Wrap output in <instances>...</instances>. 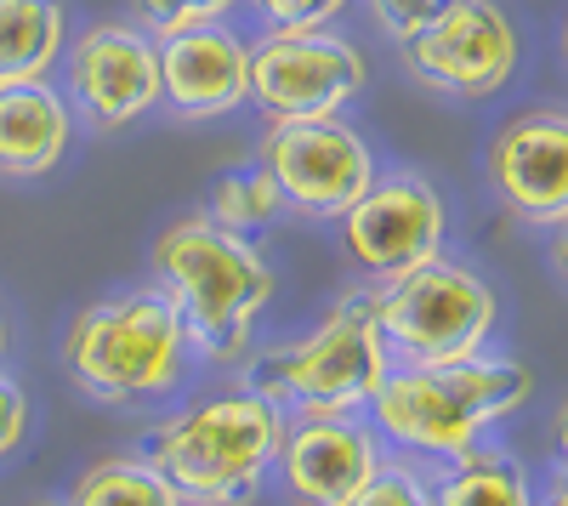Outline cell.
Returning a JSON list of instances; mask_svg holds the SVG:
<instances>
[{
    "label": "cell",
    "instance_id": "1",
    "mask_svg": "<svg viewBox=\"0 0 568 506\" xmlns=\"http://www.w3.org/2000/svg\"><path fill=\"white\" fill-rule=\"evenodd\" d=\"M535 398V371L500 353H478L444 364V371H415L393 364L364 404V422L375 427L387 449L415 455V462H466L484 449V433L506 416H517Z\"/></svg>",
    "mask_w": 568,
    "mask_h": 506
},
{
    "label": "cell",
    "instance_id": "2",
    "mask_svg": "<svg viewBox=\"0 0 568 506\" xmlns=\"http://www.w3.org/2000/svg\"><path fill=\"white\" fill-rule=\"evenodd\" d=\"M149 267H154V291L182 318L194 353L216 364H240L251 353L256 318L278 291V273L267 267L256 240L227 234L205 211H187L171 227H160Z\"/></svg>",
    "mask_w": 568,
    "mask_h": 506
},
{
    "label": "cell",
    "instance_id": "3",
    "mask_svg": "<svg viewBox=\"0 0 568 506\" xmlns=\"http://www.w3.org/2000/svg\"><path fill=\"white\" fill-rule=\"evenodd\" d=\"M284 422L291 416L251 387L211 393L165 416L149 433L142 462L176 489L182 506H251L278 467Z\"/></svg>",
    "mask_w": 568,
    "mask_h": 506
},
{
    "label": "cell",
    "instance_id": "4",
    "mask_svg": "<svg viewBox=\"0 0 568 506\" xmlns=\"http://www.w3.org/2000/svg\"><path fill=\"white\" fill-rule=\"evenodd\" d=\"M63 371L98 404H154L171 398L194 371V342L154 285L103 296L69 318Z\"/></svg>",
    "mask_w": 568,
    "mask_h": 506
},
{
    "label": "cell",
    "instance_id": "5",
    "mask_svg": "<svg viewBox=\"0 0 568 506\" xmlns=\"http://www.w3.org/2000/svg\"><path fill=\"white\" fill-rule=\"evenodd\" d=\"M393 371V358L375 331V291L353 285L329 302L318 331L267 347L251 364V393L278 404L284 416H347L364 409Z\"/></svg>",
    "mask_w": 568,
    "mask_h": 506
},
{
    "label": "cell",
    "instance_id": "6",
    "mask_svg": "<svg viewBox=\"0 0 568 506\" xmlns=\"http://www.w3.org/2000/svg\"><path fill=\"white\" fill-rule=\"evenodd\" d=\"M375 291V331L393 364H415V371H444V364L489 353L500 302L484 285L478 267L455 256H433L426 267L404 273L393 285Z\"/></svg>",
    "mask_w": 568,
    "mask_h": 506
},
{
    "label": "cell",
    "instance_id": "7",
    "mask_svg": "<svg viewBox=\"0 0 568 506\" xmlns=\"http://www.w3.org/2000/svg\"><path fill=\"white\" fill-rule=\"evenodd\" d=\"M369 85L358 45L329 29H262L251 34V103L262 120H329L347 114Z\"/></svg>",
    "mask_w": 568,
    "mask_h": 506
},
{
    "label": "cell",
    "instance_id": "8",
    "mask_svg": "<svg viewBox=\"0 0 568 506\" xmlns=\"http://www.w3.org/2000/svg\"><path fill=\"white\" fill-rule=\"evenodd\" d=\"M404 69L426 85L460 103H484L511 85L524 40L500 0H438V12L415 34L398 40Z\"/></svg>",
    "mask_w": 568,
    "mask_h": 506
},
{
    "label": "cell",
    "instance_id": "9",
    "mask_svg": "<svg viewBox=\"0 0 568 506\" xmlns=\"http://www.w3.org/2000/svg\"><path fill=\"white\" fill-rule=\"evenodd\" d=\"M256 165L278 182L284 211L307 222H336L375 176V149L364 131H353L342 114L329 120H267Z\"/></svg>",
    "mask_w": 568,
    "mask_h": 506
},
{
    "label": "cell",
    "instance_id": "10",
    "mask_svg": "<svg viewBox=\"0 0 568 506\" xmlns=\"http://www.w3.org/2000/svg\"><path fill=\"white\" fill-rule=\"evenodd\" d=\"M58 69L74 125L109 136L160 109V40L136 23H91L69 34Z\"/></svg>",
    "mask_w": 568,
    "mask_h": 506
},
{
    "label": "cell",
    "instance_id": "11",
    "mask_svg": "<svg viewBox=\"0 0 568 506\" xmlns=\"http://www.w3.org/2000/svg\"><path fill=\"white\" fill-rule=\"evenodd\" d=\"M336 222L364 285H393L404 273L426 267L433 256H444V234H449L444 194L415 171L375 176Z\"/></svg>",
    "mask_w": 568,
    "mask_h": 506
},
{
    "label": "cell",
    "instance_id": "12",
    "mask_svg": "<svg viewBox=\"0 0 568 506\" xmlns=\"http://www.w3.org/2000/svg\"><path fill=\"white\" fill-rule=\"evenodd\" d=\"M387 462V444L375 438L364 409L347 416H291L278 444L273 478L296 506H347Z\"/></svg>",
    "mask_w": 568,
    "mask_h": 506
},
{
    "label": "cell",
    "instance_id": "13",
    "mask_svg": "<svg viewBox=\"0 0 568 506\" xmlns=\"http://www.w3.org/2000/svg\"><path fill=\"white\" fill-rule=\"evenodd\" d=\"M489 182L524 227H562L568 216V114L562 103L524 109L495 131Z\"/></svg>",
    "mask_w": 568,
    "mask_h": 506
},
{
    "label": "cell",
    "instance_id": "14",
    "mask_svg": "<svg viewBox=\"0 0 568 506\" xmlns=\"http://www.w3.org/2000/svg\"><path fill=\"white\" fill-rule=\"evenodd\" d=\"M251 103V34L205 23L160 40V109L176 120H227Z\"/></svg>",
    "mask_w": 568,
    "mask_h": 506
},
{
    "label": "cell",
    "instance_id": "15",
    "mask_svg": "<svg viewBox=\"0 0 568 506\" xmlns=\"http://www.w3.org/2000/svg\"><path fill=\"white\" fill-rule=\"evenodd\" d=\"M74 143V109L52 80L0 85V176L34 182L58 171Z\"/></svg>",
    "mask_w": 568,
    "mask_h": 506
},
{
    "label": "cell",
    "instance_id": "16",
    "mask_svg": "<svg viewBox=\"0 0 568 506\" xmlns=\"http://www.w3.org/2000/svg\"><path fill=\"white\" fill-rule=\"evenodd\" d=\"M69 45L63 0H0V85L52 80Z\"/></svg>",
    "mask_w": 568,
    "mask_h": 506
},
{
    "label": "cell",
    "instance_id": "17",
    "mask_svg": "<svg viewBox=\"0 0 568 506\" xmlns=\"http://www.w3.org/2000/svg\"><path fill=\"white\" fill-rule=\"evenodd\" d=\"M433 506H540L524 462L495 449H471L466 462L433 473Z\"/></svg>",
    "mask_w": 568,
    "mask_h": 506
},
{
    "label": "cell",
    "instance_id": "18",
    "mask_svg": "<svg viewBox=\"0 0 568 506\" xmlns=\"http://www.w3.org/2000/svg\"><path fill=\"white\" fill-rule=\"evenodd\" d=\"M63 506H182V500L142 455H109L69 484Z\"/></svg>",
    "mask_w": 568,
    "mask_h": 506
},
{
    "label": "cell",
    "instance_id": "19",
    "mask_svg": "<svg viewBox=\"0 0 568 506\" xmlns=\"http://www.w3.org/2000/svg\"><path fill=\"white\" fill-rule=\"evenodd\" d=\"M278 211H284L278 182H273L262 165H245V171L216 176V189H211V200H205V216H211L216 227H227V234H245V240L256 234V227H267Z\"/></svg>",
    "mask_w": 568,
    "mask_h": 506
},
{
    "label": "cell",
    "instance_id": "20",
    "mask_svg": "<svg viewBox=\"0 0 568 506\" xmlns=\"http://www.w3.org/2000/svg\"><path fill=\"white\" fill-rule=\"evenodd\" d=\"M131 12H136V29L165 40V34H182V29L233 23L245 12V0H131Z\"/></svg>",
    "mask_w": 568,
    "mask_h": 506
},
{
    "label": "cell",
    "instance_id": "21",
    "mask_svg": "<svg viewBox=\"0 0 568 506\" xmlns=\"http://www.w3.org/2000/svg\"><path fill=\"white\" fill-rule=\"evenodd\" d=\"M347 506H433V478H426V467H415L409 455L404 462H382V473H375Z\"/></svg>",
    "mask_w": 568,
    "mask_h": 506
},
{
    "label": "cell",
    "instance_id": "22",
    "mask_svg": "<svg viewBox=\"0 0 568 506\" xmlns=\"http://www.w3.org/2000/svg\"><path fill=\"white\" fill-rule=\"evenodd\" d=\"M353 0H245V12H256L262 29H329L342 23Z\"/></svg>",
    "mask_w": 568,
    "mask_h": 506
},
{
    "label": "cell",
    "instance_id": "23",
    "mask_svg": "<svg viewBox=\"0 0 568 506\" xmlns=\"http://www.w3.org/2000/svg\"><path fill=\"white\" fill-rule=\"evenodd\" d=\"M23 438H29V393H23L7 371H0V462H7V455H18Z\"/></svg>",
    "mask_w": 568,
    "mask_h": 506
},
{
    "label": "cell",
    "instance_id": "24",
    "mask_svg": "<svg viewBox=\"0 0 568 506\" xmlns=\"http://www.w3.org/2000/svg\"><path fill=\"white\" fill-rule=\"evenodd\" d=\"M369 12L393 40H404V34H415L426 18L438 12V0H369Z\"/></svg>",
    "mask_w": 568,
    "mask_h": 506
},
{
    "label": "cell",
    "instance_id": "25",
    "mask_svg": "<svg viewBox=\"0 0 568 506\" xmlns=\"http://www.w3.org/2000/svg\"><path fill=\"white\" fill-rule=\"evenodd\" d=\"M540 506H568V495H562V484H557V489H551V495H546Z\"/></svg>",
    "mask_w": 568,
    "mask_h": 506
},
{
    "label": "cell",
    "instance_id": "26",
    "mask_svg": "<svg viewBox=\"0 0 568 506\" xmlns=\"http://www.w3.org/2000/svg\"><path fill=\"white\" fill-rule=\"evenodd\" d=\"M0 371H7V318H0Z\"/></svg>",
    "mask_w": 568,
    "mask_h": 506
},
{
    "label": "cell",
    "instance_id": "27",
    "mask_svg": "<svg viewBox=\"0 0 568 506\" xmlns=\"http://www.w3.org/2000/svg\"><path fill=\"white\" fill-rule=\"evenodd\" d=\"M40 506H63V500H40Z\"/></svg>",
    "mask_w": 568,
    "mask_h": 506
}]
</instances>
